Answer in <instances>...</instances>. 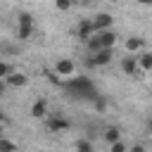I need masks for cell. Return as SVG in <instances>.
Returning <instances> with one entry per match:
<instances>
[{"label": "cell", "instance_id": "cell-3", "mask_svg": "<svg viewBox=\"0 0 152 152\" xmlns=\"http://www.w3.org/2000/svg\"><path fill=\"white\" fill-rule=\"evenodd\" d=\"M112 57H114V50H97V52H93L90 57H88V66L93 69V66H107L109 62H112Z\"/></svg>", "mask_w": 152, "mask_h": 152}, {"label": "cell", "instance_id": "cell-9", "mask_svg": "<svg viewBox=\"0 0 152 152\" xmlns=\"http://www.w3.org/2000/svg\"><path fill=\"white\" fill-rule=\"evenodd\" d=\"M142 48H145V38H142V36H131V38H126V50H128V55H138V52H142Z\"/></svg>", "mask_w": 152, "mask_h": 152}, {"label": "cell", "instance_id": "cell-27", "mask_svg": "<svg viewBox=\"0 0 152 152\" xmlns=\"http://www.w3.org/2000/svg\"><path fill=\"white\" fill-rule=\"evenodd\" d=\"M2 133H5V128H2V124H0V138H5V135H2Z\"/></svg>", "mask_w": 152, "mask_h": 152}, {"label": "cell", "instance_id": "cell-25", "mask_svg": "<svg viewBox=\"0 0 152 152\" xmlns=\"http://www.w3.org/2000/svg\"><path fill=\"white\" fill-rule=\"evenodd\" d=\"M135 2H140V5H152V0H135Z\"/></svg>", "mask_w": 152, "mask_h": 152}, {"label": "cell", "instance_id": "cell-18", "mask_svg": "<svg viewBox=\"0 0 152 152\" xmlns=\"http://www.w3.org/2000/svg\"><path fill=\"white\" fill-rule=\"evenodd\" d=\"M109 152H128V145L124 140H116V142L109 145Z\"/></svg>", "mask_w": 152, "mask_h": 152}, {"label": "cell", "instance_id": "cell-22", "mask_svg": "<svg viewBox=\"0 0 152 152\" xmlns=\"http://www.w3.org/2000/svg\"><path fill=\"white\" fill-rule=\"evenodd\" d=\"M128 152H147V150H145V145L135 142V145H131V147H128Z\"/></svg>", "mask_w": 152, "mask_h": 152}, {"label": "cell", "instance_id": "cell-29", "mask_svg": "<svg viewBox=\"0 0 152 152\" xmlns=\"http://www.w3.org/2000/svg\"><path fill=\"white\" fill-rule=\"evenodd\" d=\"M109 2H119V0H109Z\"/></svg>", "mask_w": 152, "mask_h": 152}, {"label": "cell", "instance_id": "cell-23", "mask_svg": "<svg viewBox=\"0 0 152 152\" xmlns=\"http://www.w3.org/2000/svg\"><path fill=\"white\" fill-rule=\"evenodd\" d=\"M5 93H7V83H5V81H2V78H0V97H2V95H5Z\"/></svg>", "mask_w": 152, "mask_h": 152}, {"label": "cell", "instance_id": "cell-15", "mask_svg": "<svg viewBox=\"0 0 152 152\" xmlns=\"http://www.w3.org/2000/svg\"><path fill=\"white\" fill-rule=\"evenodd\" d=\"M74 150H76V152H95V145H93V140H88V138H78V140L74 142Z\"/></svg>", "mask_w": 152, "mask_h": 152}, {"label": "cell", "instance_id": "cell-11", "mask_svg": "<svg viewBox=\"0 0 152 152\" xmlns=\"http://www.w3.org/2000/svg\"><path fill=\"white\" fill-rule=\"evenodd\" d=\"M31 116L33 119H45L48 116V102L45 100H36L31 104Z\"/></svg>", "mask_w": 152, "mask_h": 152}, {"label": "cell", "instance_id": "cell-19", "mask_svg": "<svg viewBox=\"0 0 152 152\" xmlns=\"http://www.w3.org/2000/svg\"><path fill=\"white\" fill-rule=\"evenodd\" d=\"M17 24H33V14H31V12H19Z\"/></svg>", "mask_w": 152, "mask_h": 152}, {"label": "cell", "instance_id": "cell-10", "mask_svg": "<svg viewBox=\"0 0 152 152\" xmlns=\"http://www.w3.org/2000/svg\"><path fill=\"white\" fill-rule=\"evenodd\" d=\"M90 36H95V31H93V24H90V19H86V21H81V24L76 26V38H81V40H88Z\"/></svg>", "mask_w": 152, "mask_h": 152}, {"label": "cell", "instance_id": "cell-26", "mask_svg": "<svg viewBox=\"0 0 152 152\" xmlns=\"http://www.w3.org/2000/svg\"><path fill=\"white\" fill-rule=\"evenodd\" d=\"M0 124H5V112L0 109Z\"/></svg>", "mask_w": 152, "mask_h": 152}, {"label": "cell", "instance_id": "cell-30", "mask_svg": "<svg viewBox=\"0 0 152 152\" xmlns=\"http://www.w3.org/2000/svg\"><path fill=\"white\" fill-rule=\"evenodd\" d=\"M119 2H121V0H119Z\"/></svg>", "mask_w": 152, "mask_h": 152}, {"label": "cell", "instance_id": "cell-20", "mask_svg": "<svg viewBox=\"0 0 152 152\" xmlns=\"http://www.w3.org/2000/svg\"><path fill=\"white\" fill-rule=\"evenodd\" d=\"M86 45H88V50H90V55H93V52H97V50H102V48H100V43H97V38H95V36H90V38H88V40H86Z\"/></svg>", "mask_w": 152, "mask_h": 152}, {"label": "cell", "instance_id": "cell-6", "mask_svg": "<svg viewBox=\"0 0 152 152\" xmlns=\"http://www.w3.org/2000/svg\"><path fill=\"white\" fill-rule=\"evenodd\" d=\"M121 71L126 74V76H135V78H140V66H138V57L135 55H128V57H124L121 59Z\"/></svg>", "mask_w": 152, "mask_h": 152}, {"label": "cell", "instance_id": "cell-28", "mask_svg": "<svg viewBox=\"0 0 152 152\" xmlns=\"http://www.w3.org/2000/svg\"><path fill=\"white\" fill-rule=\"evenodd\" d=\"M74 2H86V0H74Z\"/></svg>", "mask_w": 152, "mask_h": 152}, {"label": "cell", "instance_id": "cell-17", "mask_svg": "<svg viewBox=\"0 0 152 152\" xmlns=\"http://www.w3.org/2000/svg\"><path fill=\"white\" fill-rule=\"evenodd\" d=\"M71 5H74V0H55V7H57L59 12H69Z\"/></svg>", "mask_w": 152, "mask_h": 152}, {"label": "cell", "instance_id": "cell-14", "mask_svg": "<svg viewBox=\"0 0 152 152\" xmlns=\"http://www.w3.org/2000/svg\"><path fill=\"white\" fill-rule=\"evenodd\" d=\"M102 138L112 145V142H116V140H121V131L116 128V126H107L104 128V133H102Z\"/></svg>", "mask_w": 152, "mask_h": 152}, {"label": "cell", "instance_id": "cell-5", "mask_svg": "<svg viewBox=\"0 0 152 152\" xmlns=\"http://www.w3.org/2000/svg\"><path fill=\"white\" fill-rule=\"evenodd\" d=\"M95 38H97V43H100V48L102 50H114L116 48V31L114 28H107V31H100V33H95Z\"/></svg>", "mask_w": 152, "mask_h": 152}, {"label": "cell", "instance_id": "cell-4", "mask_svg": "<svg viewBox=\"0 0 152 152\" xmlns=\"http://www.w3.org/2000/svg\"><path fill=\"white\" fill-rule=\"evenodd\" d=\"M55 74H57V76H64V78H71V76L76 74V64H74V59H69V57H59V59L55 62Z\"/></svg>", "mask_w": 152, "mask_h": 152}, {"label": "cell", "instance_id": "cell-21", "mask_svg": "<svg viewBox=\"0 0 152 152\" xmlns=\"http://www.w3.org/2000/svg\"><path fill=\"white\" fill-rule=\"evenodd\" d=\"M10 71H12V66H10L7 62H2V59H0V78H2V81L10 76Z\"/></svg>", "mask_w": 152, "mask_h": 152}, {"label": "cell", "instance_id": "cell-1", "mask_svg": "<svg viewBox=\"0 0 152 152\" xmlns=\"http://www.w3.org/2000/svg\"><path fill=\"white\" fill-rule=\"evenodd\" d=\"M64 90L69 93V97L74 100H95L97 97V90H95V83L88 78V76H71L66 78V83H62Z\"/></svg>", "mask_w": 152, "mask_h": 152}, {"label": "cell", "instance_id": "cell-12", "mask_svg": "<svg viewBox=\"0 0 152 152\" xmlns=\"http://www.w3.org/2000/svg\"><path fill=\"white\" fill-rule=\"evenodd\" d=\"M36 24H17V40H28L33 36Z\"/></svg>", "mask_w": 152, "mask_h": 152}, {"label": "cell", "instance_id": "cell-7", "mask_svg": "<svg viewBox=\"0 0 152 152\" xmlns=\"http://www.w3.org/2000/svg\"><path fill=\"white\" fill-rule=\"evenodd\" d=\"M48 128L55 131V133H62V131H69V128H71V121L64 119L62 114H55V116L48 119Z\"/></svg>", "mask_w": 152, "mask_h": 152}, {"label": "cell", "instance_id": "cell-24", "mask_svg": "<svg viewBox=\"0 0 152 152\" xmlns=\"http://www.w3.org/2000/svg\"><path fill=\"white\" fill-rule=\"evenodd\" d=\"M145 126H147V133H152V116L147 119V124H145Z\"/></svg>", "mask_w": 152, "mask_h": 152}, {"label": "cell", "instance_id": "cell-8", "mask_svg": "<svg viewBox=\"0 0 152 152\" xmlns=\"http://www.w3.org/2000/svg\"><path fill=\"white\" fill-rule=\"evenodd\" d=\"M5 83H7L10 88H24V86L28 83V76H26L24 71H10V76L5 78Z\"/></svg>", "mask_w": 152, "mask_h": 152}, {"label": "cell", "instance_id": "cell-16", "mask_svg": "<svg viewBox=\"0 0 152 152\" xmlns=\"http://www.w3.org/2000/svg\"><path fill=\"white\" fill-rule=\"evenodd\" d=\"M0 152H17V145L7 138H0Z\"/></svg>", "mask_w": 152, "mask_h": 152}, {"label": "cell", "instance_id": "cell-13", "mask_svg": "<svg viewBox=\"0 0 152 152\" xmlns=\"http://www.w3.org/2000/svg\"><path fill=\"white\" fill-rule=\"evenodd\" d=\"M138 66L140 71H152V52H138Z\"/></svg>", "mask_w": 152, "mask_h": 152}, {"label": "cell", "instance_id": "cell-2", "mask_svg": "<svg viewBox=\"0 0 152 152\" xmlns=\"http://www.w3.org/2000/svg\"><path fill=\"white\" fill-rule=\"evenodd\" d=\"M90 24H93V31H95V33H100V31L114 28V17H112L109 12H97V14L90 19Z\"/></svg>", "mask_w": 152, "mask_h": 152}]
</instances>
